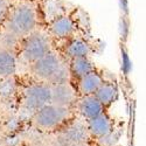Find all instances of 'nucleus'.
Instances as JSON below:
<instances>
[{
	"label": "nucleus",
	"instance_id": "f257e3e1",
	"mask_svg": "<svg viewBox=\"0 0 146 146\" xmlns=\"http://www.w3.org/2000/svg\"><path fill=\"white\" fill-rule=\"evenodd\" d=\"M42 22L38 1L34 0H18L11 1L7 17L3 23L4 31L22 40L29 34L38 31Z\"/></svg>",
	"mask_w": 146,
	"mask_h": 146
},
{
	"label": "nucleus",
	"instance_id": "f03ea898",
	"mask_svg": "<svg viewBox=\"0 0 146 146\" xmlns=\"http://www.w3.org/2000/svg\"><path fill=\"white\" fill-rule=\"evenodd\" d=\"M31 71L36 78L50 82L53 86L68 83L69 70L66 68L62 57L53 50L33 63Z\"/></svg>",
	"mask_w": 146,
	"mask_h": 146
},
{
	"label": "nucleus",
	"instance_id": "7ed1b4c3",
	"mask_svg": "<svg viewBox=\"0 0 146 146\" xmlns=\"http://www.w3.org/2000/svg\"><path fill=\"white\" fill-rule=\"evenodd\" d=\"M52 52V39L48 33L35 31L20 41L18 53L22 62L32 66L38 60Z\"/></svg>",
	"mask_w": 146,
	"mask_h": 146
},
{
	"label": "nucleus",
	"instance_id": "20e7f679",
	"mask_svg": "<svg viewBox=\"0 0 146 146\" xmlns=\"http://www.w3.org/2000/svg\"><path fill=\"white\" fill-rule=\"evenodd\" d=\"M50 102V87L43 83L32 84L23 91V104L29 110L39 111Z\"/></svg>",
	"mask_w": 146,
	"mask_h": 146
},
{
	"label": "nucleus",
	"instance_id": "39448f33",
	"mask_svg": "<svg viewBox=\"0 0 146 146\" xmlns=\"http://www.w3.org/2000/svg\"><path fill=\"white\" fill-rule=\"evenodd\" d=\"M67 116H68L67 108L57 106L54 104H47L36 112L34 120L38 126L42 129H50L58 125L60 123H62L67 118Z\"/></svg>",
	"mask_w": 146,
	"mask_h": 146
},
{
	"label": "nucleus",
	"instance_id": "423d86ee",
	"mask_svg": "<svg viewBox=\"0 0 146 146\" xmlns=\"http://www.w3.org/2000/svg\"><path fill=\"white\" fill-rule=\"evenodd\" d=\"M76 29V21L70 14H66L48 25V35L55 40H68L74 36Z\"/></svg>",
	"mask_w": 146,
	"mask_h": 146
},
{
	"label": "nucleus",
	"instance_id": "0eeeda50",
	"mask_svg": "<svg viewBox=\"0 0 146 146\" xmlns=\"http://www.w3.org/2000/svg\"><path fill=\"white\" fill-rule=\"evenodd\" d=\"M38 7L42 22L50 25L56 19L68 14L67 4L63 0H38Z\"/></svg>",
	"mask_w": 146,
	"mask_h": 146
},
{
	"label": "nucleus",
	"instance_id": "6e6552de",
	"mask_svg": "<svg viewBox=\"0 0 146 146\" xmlns=\"http://www.w3.org/2000/svg\"><path fill=\"white\" fill-rule=\"evenodd\" d=\"M75 90L68 83L55 84L50 87V102L54 105L67 108L75 101Z\"/></svg>",
	"mask_w": 146,
	"mask_h": 146
},
{
	"label": "nucleus",
	"instance_id": "1a4fd4ad",
	"mask_svg": "<svg viewBox=\"0 0 146 146\" xmlns=\"http://www.w3.org/2000/svg\"><path fill=\"white\" fill-rule=\"evenodd\" d=\"M66 56H68L70 60L74 58H82L88 57L91 53V46L88 41H86L82 38H71L66 46Z\"/></svg>",
	"mask_w": 146,
	"mask_h": 146
},
{
	"label": "nucleus",
	"instance_id": "9d476101",
	"mask_svg": "<svg viewBox=\"0 0 146 146\" xmlns=\"http://www.w3.org/2000/svg\"><path fill=\"white\" fill-rule=\"evenodd\" d=\"M78 87H80V91L84 95V96H90V95H95V92L98 90V88L103 84V77L101 74H98L96 70L89 72L86 76H83L81 78H78Z\"/></svg>",
	"mask_w": 146,
	"mask_h": 146
},
{
	"label": "nucleus",
	"instance_id": "9b49d317",
	"mask_svg": "<svg viewBox=\"0 0 146 146\" xmlns=\"http://www.w3.org/2000/svg\"><path fill=\"white\" fill-rule=\"evenodd\" d=\"M103 105L98 102V100L96 98L94 95L90 96H84L82 101L80 102V111L81 113L88 118L89 120L100 116L103 113Z\"/></svg>",
	"mask_w": 146,
	"mask_h": 146
},
{
	"label": "nucleus",
	"instance_id": "f8f14e48",
	"mask_svg": "<svg viewBox=\"0 0 146 146\" xmlns=\"http://www.w3.org/2000/svg\"><path fill=\"white\" fill-rule=\"evenodd\" d=\"M18 58L12 52L0 49V78H7L12 76L17 70Z\"/></svg>",
	"mask_w": 146,
	"mask_h": 146
},
{
	"label": "nucleus",
	"instance_id": "ddd939ff",
	"mask_svg": "<svg viewBox=\"0 0 146 146\" xmlns=\"http://www.w3.org/2000/svg\"><path fill=\"white\" fill-rule=\"evenodd\" d=\"M112 123L106 115L102 113L89 120V130L97 137H105L111 132Z\"/></svg>",
	"mask_w": 146,
	"mask_h": 146
},
{
	"label": "nucleus",
	"instance_id": "4468645a",
	"mask_svg": "<svg viewBox=\"0 0 146 146\" xmlns=\"http://www.w3.org/2000/svg\"><path fill=\"white\" fill-rule=\"evenodd\" d=\"M117 95H118V90H117V87L115 83L103 82V84L98 88V90L95 92L94 96L98 100V102L103 106H106V105L112 104L116 101Z\"/></svg>",
	"mask_w": 146,
	"mask_h": 146
},
{
	"label": "nucleus",
	"instance_id": "2eb2a0df",
	"mask_svg": "<svg viewBox=\"0 0 146 146\" xmlns=\"http://www.w3.org/2000/svg\"><path fill=\"white\" fill-rule=\"evenodd\" d=\"M95 67L89 57H82V58H74L70 60L69 63V72L77 78L86 76L89 72L94 71Z\"/></svg>",
	"mask_w": 146,
	"mask_h": 146
},
{
	"label": "nucleus",
	"instance_id": "dca6fc26",
	"mask_svg": "<svg viewBox=\"0 0 146 146\" xmlns=\"http://www.w3.org/2000/svg\"><path fill=\"white\" fill-rule=\"evenodd\" d=\"M87 138V129L82 124H74L72 126H70L66 133L62 137V140L66 144H78L82 140H84Z\"/></svg>",
	"mask_w": 146,
	"mask_h": 146
},
{
	"label": "nucleus",
	"instance_id": "f3484780",
	"mask_svg": "<svg viewBox=\"0 0 146 146\" xmlns=\"http://www.w3.org/2000/svg\"><path fill=\"white\" fill-rule=\"evenodd\" d=\"M11 1L12 0H0V25H3L7 13H8V9L11 6Z\"/></svg>",
	"mask_w": 146,
	"mask_h": 146
},
{
	"label": "nucleus",
	"instance_id": "a211bd4d",
	"mask_svg": "<svg viewBox=\"0 0 146 146\" xmlns=\"http://www.w3.org/2000/svg\"><path fill=\"white\" fill-rule=\"evenodd\" d=\"M75 146H83V145H75Z\"/></svg>",
	"mask_w": 146,
	"mask_h": 146
}]
</instances>
